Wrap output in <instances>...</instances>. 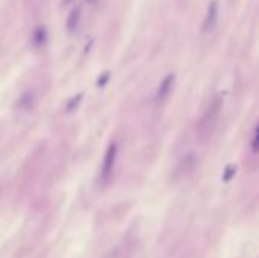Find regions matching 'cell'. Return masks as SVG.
Returning <instances> with one entry per match:
<instances>
[{"label":"cell","mask_w":259,"mask_h":258,"mask_svg":"<svg viewBox=\"0 0 259 258\" xmlns=\"http://www.w3.org/2000/svg\"><path fill=\"white\" fill-rule=\"evenodd\" d=\"M174 82H176V76H174L173 73L167 75V78L161 82V85H160V88H158V93H156V99H158L160 102L166 100V99L170 96V93L173 91Z\"/></svg>","instance_id":"obj_3"},{"label":"cell","mask_w":259,"mask_h":258,"mask_svg":"<svg viewBox=\"0 0 259 258\" xmlns=\"http://www.w3.org/2000/svg\"><path fill=\"white\" fill-rule=\"evenodd\" d=\"M79 19H80V10L76 8V10H73V11L70 13L68 20H67V28H68L70 32H74V31H76V28H78V25H79Z\"/></svg>","instance_id":"obj_4"},{"label":"cell","mask_w":259,"mask_h":258,"mask_svg":"<svg viewBox=\"0 0 259 258\" xmlns=\"http://www.w3.org/2000/svg\"><path fill=\"white\" fill-rule=\"evenodd\" d=\"M235 172H236V167L235 166H229L228 167V170H226V175H224V179L228 181L232 175H235Z\"/></svg>","instance_id":"obj_10"},{"label":"cell","mask_w":259,"mask_h":258,"mask_svg":"<svg viewBox=\"0 0 259 258\" xmlns=\"http://www.w3.org/2000/svg\"><path fill=\"white\" fill-rule=\"evenodd\" d=\"M34 41H35V44H42L44 41H46V29L44 28H38L36 31H35V34H34Z\"/></svg>","instance_id":"obj_5"},{"label":"cell","mask_w":259,"mask_h":258,"mask_svg":"<svg viewBox=\"0 0 259 258\" xmlns=\"http://www.w3.org/2000/svg\"><path fill=\"white\" fill-rule=\"evenodd\" d=\"M90 2H92V0H90Z\"/></svg>","instance_id":"obj_12"},{"label":"cell","mask_w":259,"mask_h":258,"mask_svg":"<svg viewBox=\"0 0 259 258\" xmlns=\"http://www.w3.org/2000/svg\"><path fill=\"white\" fill-rule=\"evenodd\" d=\"M64 2H66V4H68V2H70V0H64Z\"/></svg>","instance_id":"obj_11"},{"label":"cell","mask_w":259,"mask_h":258,"mask_svg":"<svg viewBox=\"0 0 259 258\" xmlns=\"http://www.w3.org/2000/svg\"><path fill=\"white\" fill-rule=\"evenodd\" d=\"M258 141H259V128L254 126V131H253V138H252V150L253 153L258 152Z\"/></svg>","instance_id":"obj_7"},{"label":"cell","mask_w":259,"mask_h":258,"mask_svg":"<svg viewBox=\"0 0 259 258\" xmlns=\"http://www.w3.org/2000/svg\"><path fill=\"white\" fill-rule=\"evenodd\" d=\"M32 102H34L32 94H30V93H26V94H23L22 99H20V105L24 107V108H30V107H32Z\"/></svg>","instance_id":"obj_6"},{"label":"cell","mask_w":259,"mask_h":258,"mask_svg":"<svg viewBox=\"0 0 259 258\" xmlns=\"http://www.w3.org/2000/svg\"><path fill=\"white\" fill-rule=\"evenodd\" d=\"M116 160H117V146L110 144L105 152V158H103V163H102V172H100L102 181H108L111 178L116 167Z\"/></svg>","instance_id":"obj_1"},{"label":"cell","mask_w":259,"mask_h":258,"mask_svg":"<svg viewBox=\"0 0 259 258\" xmlns=\"http://www.w3.org/2000/svg\"><path fill=\"white\" fill-rule=\"evenodd\" d=\"M217 20H218V4L214 0V2H211L210 7H208V13H206L204 23H203V31L204 32L214 31L216 25H217Z\"/></svg>","instance_id":"obj_2"},{"label":"cell","mask_w":259,"mask_h":258,"mask_svg":"<svg viewBox=\"0 0 259 258\" xmlns=\"http://www.w3.org/2000/svg\"><path fill=\"white\" fill-rule=\"evenodd\" d=\"M80 99H82V94H79V96H76V97H73V100L68 103V107H67V110L68 111H73L74 110V107L76 105H79V102H80Z\"/></svg>","instance_id":"obj_8"},{"label":"cell","mask_w":259,"mask_h":258,"mask_svg":"<svg viewBox=\"0 0 259 258\" xmlns=\"http://www.w3.org/2000/svg\"><path fill=\"white\" fill-rule=\"evenodd\" d=\"M110 81V73H103V76H100L98 78V81H97V85L102 88V87H105L106 85V82Z\"/></svg>","instance_id":"obj_9"}]
</instances>
